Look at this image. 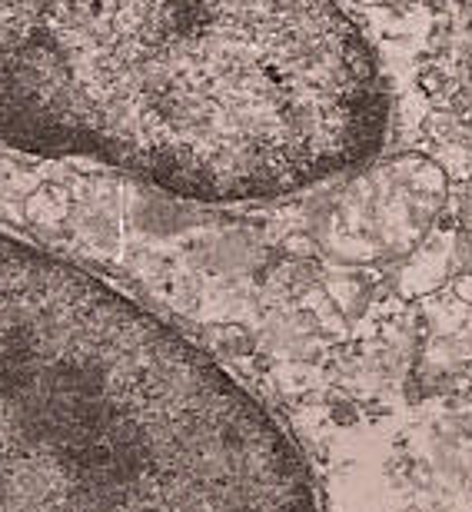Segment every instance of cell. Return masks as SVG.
<instances>
[{
	"label": "cell",
	"mask_w": 472,
	"mask_h": 512,
	"mask_svg": "<svg viewBox=\"0 0 472 512\" xmlns=\"http://www.w3.org/2000/svg\"><path fill=\"white\" fill-rule=\"evenodd\" d=\"M363 4H396V0H363Z\"/></svg>",
	"instance_id": "obj_4"
},
{
	"label": "cell",
	"mask_w": 472,
	"mask_h": 512,
	"mask_svg": "<svg viewBox=\"0 0 472 512\" xmlns=\"http://www.w3.org/2000/svg\"><path fill=\"white\" fill-rule=\"evenodd\" d=\"M0 512H320L310 466L200 346L0 233Z\"/></svg>",
	"instance_id": "obj_2"
},
{
	"label": "cell",
	"mask_w": 472,
	"mask_h": 512,
	"mask_svg": "<svg viewBox=\"0 0 472 512\" xmlns=\"http://www.w3.org/2000/svg\"><path fill=\"white\" fill-rule=\"evenodd\" d=\"M459 296H466V300H472V280H463V283H459Z\"/></svg>",
	"instance_id": "obj_3"
},
{
	"label": "cell",
	"mask_w": 472,
	"mask_h": 512,
	"mask_svg": "<svg viewBox=\"0 0 472 512\" xmlns=\"http://www.w3.org/2000/svg\"><path fill=\"white\" fill-rule=\"evenodd\" d=\"M383 130L336 0H0V137L34 153L243 203L353 170Z\"/></svg>",
	"instance_id": "obj_1"
}]
</instances>
